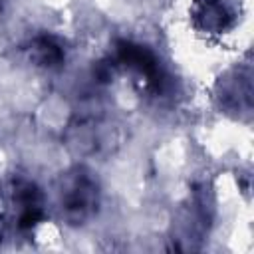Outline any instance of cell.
<instances>
[{"mask_svg":"<svg viewBox=\"0 0 254 254\" xmlns=\"http://www.w3.org/2000/svg\"><path fill=\"white\" fill-rule=\"evenodd\" d=\"M58 204L67 224H83L99 206V183L85 167H73L62 175L58 185Z\"/></svg>","mask_w":254,"mask_h":254,"instance_id":"6da1fadb","label":"cell"},{"mask_svg":"<svg viewBox=\"0 0 254 254\" xmlns=\"http://www.w3.org/2000/svg\"><path fill=\"white\" fill-rule=\"evenodd\" d=\"M0 196V222L14 232L32 230L46 214L42 190L26 179L8 181L2 187Z\"/></svg>","mask_w":254,"mask_h":254,"instance_id":"7a4b0ae2","label":"cell"},{"mask_svg":"<svg viewBox=\"0 0 254 254\" xmlns=\"http://www.w3.org/2000/svg\"><path fill=\"white\" fill-rule=\"evenodd\" d=\"M192 20L202 32H224L232 26L234 12L224 0H196L192 6Z\"/></svg>","mask_w":254,"mask_h":254,"instance_id":"3957f363","label":"cell"},{"mask_svg":"<svg viewBox=\"0 0 254 254\" xmlns=\"http://www.w3.org/2000/svg\"><path fill=\"white\" fill-rule=\"evenodd\" d=\"M32 52H34V60L40 65H46V67L58 65L62 62V56H64L60 46L52 38H38V40H34Z\"/></svg>","mask_w":254,"mask_h":254,"instance_id":"277c9868","label":"cell"}]
</instances>
